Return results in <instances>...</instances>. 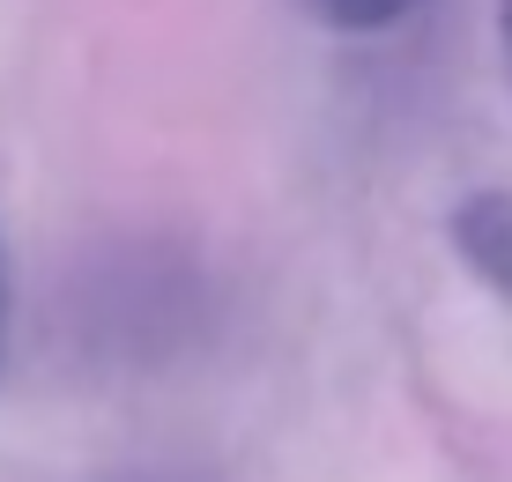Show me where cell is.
Here are the masks:
<instances>
[{"mask_svg":"<svg viewBox=\"0 0 512 482\" xmlns=\"http://www.w3.org/2000/svg\"><path fill=\"white\" fill-rule=\"evenodd\" d=\"M453 253L483 275L490 297L512 305V193H468L453 208Z\"/></svg>","mask_w":512,"mask_h":482,"instance_id":"6da1fadb","label":"cell"},{"mask_svg":"<svg viewBox=\"0 0 512 482\" xmlns=\"http://www.w3.org/2000/svg\"><path fill=\"white\" fill-rule=\"evenodd\" d=\"M423 0H312L327 30H394L401 15H416Z\"/></svg>","mask_w":512,"mask_h":482,"instance_id":"7a4b0ae2","label":"cell"},{"mask_svg":"<svg viewBox=\"0 0 512 482\" xmlns=\"http://www.w3.org/2000/svg\"><path fill=\"white\" fill-rule=\"evenodd\" d=\"M0 364H8V260H0Z\"/></svg>","mask_w":512,"mask_h":482,"instance_id":"3957f363","label":"cell"},{"mask_svg":"<svg viewBox=\"0 0 512 482\" xmlns=\"http://www.w3.org/2000/svg\"><path fill=\"white\" fill-rule=\"evenodd\" d=\"M498 38H505V67H512V0H498Z\"/></svg>","mask_w":512,"mask_h":482,"instance_id":"277c9868","label":"cell"}]
</instances>
